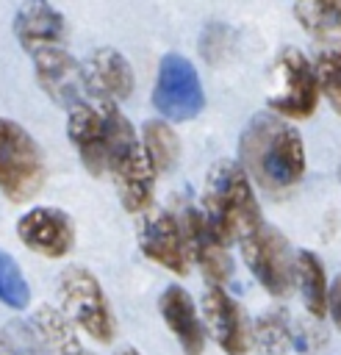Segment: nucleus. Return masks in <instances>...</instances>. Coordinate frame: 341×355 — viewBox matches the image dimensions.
<instances>
[{"label":"nucleus","mask_w":341,"mask_h":355,"mask_svg":"<svg viewBox=\"0 0 341 355\" xmlns=\"http://www.w3.org/2000/svg\"><path fill=\"white\" fill-rule=\"evenodd\" d=\"M238 164L266 191H288L305 175L299 133L280 114H255L238 139Z\"/></svg>","instance_id":"f257e3e1"},{"label":"nucleus","mask_w":341,"mask_h":355,"mask_svg":"<svg viewBox=\"0 0 341 355\" xmlns=\"http://www.w3.org/2000/svg\"><path fill=\"white\" fill-rule=\"evenodd\" d=\"M103 114H105V172L114 178L122 208L128 214H144L152 205L155 172L147 161L141 141L136 139L133 125L114 105V100H103Z\"/></svg>","instance_id":"f03ea898"},{"label":"nucleus","mask_w":341,"mask_h":355,"mask_svg":"<svg viewBox=\"0 0 341 355\" xmlns=\"http://www.w3.org/2000/svg\"><path fill=\"white\" fill-rule=\"evenodd\" d=\"M202 214L227 244L247 239L255 227L263 225L261 205L241 164L216 161L208 169L202 189Z\"/></svg>","instance_id":"7ed1b4c3"},{"label":"nucleus","mask_w":341,"mask_h":355,"mask_svg":"<svg viewBox=\"0 0 341 355\" xmlns=\"http://www.w3.org/2000/svg\"><path fill=\"white\" fill-rule=\"evenodd\" d=\"M47 178L44 155L36 139L14 119L0 116V194L11 202L30 200Z\"/></svg>","instance_id":"20e7f679"},{"label":"nucleus","mask_w":341,"mask_h":355,"mask_svg":"<svg viewBox=\"0 0 341 355\" xmlns=\"http://www.w3.org/2000/svg\"><path fill=\"white\" fill-rule=\"evenodd\" d=\"M55 291H58L61 311L72 319L75 327H80L100 344H108L114 338L116 322H114L111 302H108L100 280L89 269H83V266L61 269Z\"/></svg>","instance_id":"39448f33"},{"label":"nucleus","mask_w":341,"mask_h":355,"mask_svg":"<svg viewBox=\"0 0 341 355\" xmlns=\"http://www.w3.org/2000/svg\"><path fill=\"white\" fill-rule=\"evenodd\" d=\"M152 105L169 122L194 119L205 105V92L194 64L180 53H166L158 64L152 86Z\"/></svg>","instance_id":"423d86ee"},{"label":"nucleus","mask_w":341,"mask_h":355,"mask_svg":"<svg viewBox=\"0 0 341 355\" xmlns=\"http://www.w3.org/2000/svg\"><path fill=\"white\" fill-rule=\"evenodd\" d=\"M274 92L269 108L286 119H308L319 105V78L313 64L294 47H286L274 61Z\"/></svg>","instance_id":"0eeeda50"},{"label":"nucleus","mask_w":341,"mask_h":355,"mask_svg":"<svg viewBox=\"0 0 341 355\" xmlns=\"http://www.w3.org/2000/svg\"><path fill=\"white\" fill-rule=\"evenodd\" d=\"M244 261L255 280L274 297H286L294 288V255L286 236L266 222L238 241Z\"/></svg>","instance_id":"6e6552de"},{"label":"nucleus","mask_w":341,"mask_h":355,"mask_svg":"<svg viewBox=\"0 0 341 355\" xmlns=\"http://www.w3.org/2000/svg\"><path fill=\"white\" fill-rule=\"evenodd\" d=\"M30 58H33L36 83L55 105L75 108L94 97L83 64L69 50H64V44L42 47V50L30 53Z\"/></svg>","instance_id":"1a4fd4ad"},{"label":"nucleus","mask_w":341,"mask_h":355,"mask_svg":"<svg viewBox=\"0 0 341 355\" xmlns=\"http://www.w3.org/2000/svg\"><path fill=\"white\" fill-rule=\"evenodd\" d=\"M139 247L152 263H158L175 275L189 272L191 255H189L186 233H183L180 216H175L172 211L152 208V205L144 211L141 225H139Z\"/></svg>","instance_id":"9d476101"},{"label":"nucleus","mask_w":341,"mask_h":355,"mask_svg":"<svg viewBox=\"0 0 341 355\" xmlns=\"http://www.w3.org/2000/svg\"><path fill=\"white\" fill-rule=\"evenodd\" d=\"M202 322L211 338L227 355H244L252 347V327L241 311V305L222 288V283H211L202 294Z\"/></svg>","instance_id":"9b49d317"},{"label":"nucleus","mask_w":341,"mask_h":355,"mask_svg":"<svg viewBox=\"0 0 341 355\" xmlns=\"http://www.w3.org/2000/svg\"><path fill=\"white\" fill-rule=\"evenodd\" d=\"M17 236L30 252H39L44 258H64L75 244V225L67 211L36 205L19 216Z\"/></svg>","instance_id":"f8f14e48"},{"label":"nucleus","mask_w":341,"mask_h":355,"mask_svg":"<svg viewBox=\"0 0 341 355\" xmlns=\"http://www.w3.org/2000/svg\"><path fill=\"white\" fill-rule=\"evenodd\" d=\"M180 225L186 233L189 255L202 269L205 280L208 283H225L233 272V261L227 255V241L211 227L205 214L197 208H186L180 214Z\"/></svg>","instance_id":"ddd939ff"},{"label":"nucleus","mask_w":341,"mask_h":355,"mask_svg":"<svg viewBox=\"0 0 341 355\" xmlns=\"http://www.w3.org/2000/svg\"><path fill=\"white\" fill-rule=\"evenodd\" d=\"M67 133H69L83 166L94 178L105 175V114H103V97L86 100V103L69 108Z\"/></svg>","instance_id":"4468645a"},{"label":"nucleus","mask_w":341,"mask_h":355,"mask_svg":"<svg viewBox=\"0 0 341 355\" xmlns=\"http://www.w3.org/2000/svg\"><path fill=\"white\" fill-rule=\"evenodd\" d=\"M158 308H161V316H164L169 333L177 338L180 349L186 355H202L208 330H205V322L197 313V305H194L191 294L180 286H166L161 300H158Z\"/></svg>","instance_id":"2eb2a0df"},{"label":"nucleus","mask_w":341,"mask_h":355,"mask_svg":"<svg viewBox=\"0 0 341 355\" xmlns=\"http://www.w3.org/2000/svg\"><path fill=\"white\" fill-rule=\"evenodd\" d=\"M14 36L28 50L36 53L50 44H64L67 22L47 0H25L14 14Z\"/></svg>","instance_id":"dca6fc26"},{"label":"nucleus","mask_w":341,"mask_h":355,"mask_svg":"<svg viewBox=\"0 0 341 355\" xmlns=\"http://www.w3.org/2000/svg\"><path fill=\"white\" fill-rule=\"evenodd\" d=\"M91 94L103 97V100H128L133 92V69L128 64V58L114 50V47H100L89 55V61L83 64Z\"/></svg>","instance_id":"f3484780"},{"label":"nucleus","mask_w":341,"mask_h":355,"mask_svg":"<svg viewBox=\"0 0 341 355\" xmlns=\"http://www.w3.org/2000/svg\"><path fill=\"white\" fill-rule=\"evenodd\" d=\"M30 324H33V333L39 336L42 347L50 355H83V347H80V338L75 333V324L64 311L42 305V308L33 311Z\"/></svg>","instance_id":"a211bd4d"},{"label":"nucleus","mask_w":341,"mask_h":355,"mask_svg":"<svg viewBox=\"0 0 341 355\" xmlns=\"http://www.w3.org/2000/svg\"><path fill=\"white\" fill-rule=\"evenodd\" d=\"M294 283L299 286L305 311L313 319H322L327 313V277L322 261L311 250H299L294 255Z\"/></svg>","instance_id":"6ab92c4d"},{"label":"nucleus","mask_w":341,"mask_h":355,"mask_svg":"<svg viewBox=\"0 0 341 355\" xmlns=\"http://www.w3.org/2000/svg\"><path fill=\"white\" fill-rule=\"evenodd\" d=\"M141 147L147 153V161L152 166L155 175L169 172L177 164L180 155V141L172 130V125L166 119H150L141 128Z\"/></svg>","instance_id":"aec40b11"},{"label":"nucleus","mask_w":341,"mask_h":355,"mask_svg":"<svg viewBox=\"0 0 341 355\" xmlns=\"http://www.w3.org/2000/svg\"><path fill=\"white\" fill-rule=\"evenodd\" d=\"M294 17L316 39L341 36V0H294Z\"/></svg>","instance_id":"412c9836"},{"label":"nucleus","mask_w":341,"mask_h":355,"mask_svg":"<svg viewBox=\"0 0 341 355\" xmlns=\"http://www.w3.org/2000/svg\"><path fill=\"white\" fill-rule=\"evenodd\" d=\"M294 344V330L283 313H263L252 324V347L263 355H286Z\"/></svg>","instance_id":"4be33fe9"},{"label":"nucleus","mask_w":341,"mask_h":355,"mask_svg":"<svg viewBox=\"0 0 341 355\" xmlns=\"http://www.w3.org/2000/svg\"><path fill=\"white\" fill-rule=\"evenodd\" d=\"M0 300L14 311L28 308L30 302V288H28L25 275L19 272L17 261L3 250H0Z\"/></svg>","instance_id":"5701e85b"},{"label":"nucleus","mask_w":341,"mask_h":355,"mask_svg":"<svg viewBox=\"0 0 341 355\" xmlns=\"http://www.w3.org/2000/svg\"><path fill=\"white\" fill-rule=\"evenodd\" d=\"M313 69L319 78V92L327 97V103L335 108V114H341V44L322 50Z\"/></svg>","instance_id":"b1692460"},{"label":"nucleus","mask_w":341,"mask_h":355,"mask_svg":"<svg viewBox=\"0 0 341 355\" xmlns=\"http://www.w3.org/2000/svg\"><path fill=\"white\" fill-rule=\"evenodd\" d=\"M327 313L333 316V324L341 330V275L327 286Z\"/></svg>","instance_id":"393cba45"},{"label":"nucleus","mask_w":341,"mask_h":355,"mask_svg":"<svg viewBox=\"0 0 341 355\" xmlns=\"http://www.w3.org/2000/svg\"><path fill=\"white\" fill-rule=\"evenodd\" d=\"M114 355H141L139 349H133V347H122V349H116Z\"/></svg>","instance_id":"a878e982"},{"label":"nucleus","mask_w":341,"mask_h":355,"mask_svg":"<svg viewBox=\"0 0 341 355\" xmlns=\"http://www.w3.org/2000/svg\"><path fill=\"white\" fill-rule=\"evenodd\" d=\"M0 355H11V347L6 344V338L0 336Z\"/></svg>","instance_id":"bb28decb"},{"label":"nucleus","mask_w":341,"mask_h":355,"mask_svg":"<svg viewBox=\"0 0 341 355\" xmlns=\"http://www.w3.org/2000/svg\"><path fill=\"white\" fill-rule=\"evenodd\" d=\"M83 355H91V352H86V349H83Z\"/></svg>","instance_id":"cd10ccee"}]
</instances>
